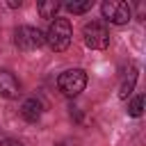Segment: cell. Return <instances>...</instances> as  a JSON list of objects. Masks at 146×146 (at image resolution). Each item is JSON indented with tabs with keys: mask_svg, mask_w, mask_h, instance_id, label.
<instances>
[{
	"mask_svg": "<svg viewBox=\"0 0 146 146\" xmlns=\"http://www.w3.org/2000/svg\"><path fill=\"white\" fill-rule=\"evenodd\" d=\"M36 9H39L41 18L52 21V18L57 16V11H59V2H55V0H46V2H39V5H36Z\"/></svg>",
	"mask_w": 146,
	"mask_h": 146,
	"instance_id": "cell-9",
	"label": "cell"
},
{
	"mask_svg": "<svg viewBox=\"0 0 146 146\" xmlns=\"http://www.w3.org/2000/svg\"><path fill=\"white\" fill-rule=\"evenodd\" d=\"M82 39H84L87 48H91V50H105L110 46V30L103 23H98V21H89L82 27Z\"/></svg>",
	"mask_w": 146,
	"mask_h": 146,
	"instance_id": "cell-3",
	"label": "cell"
},
{
	"mask_svg": "<svg viewBox=\"0 0 146 146\" xmlns=\"http://www.w3.org/2000/svg\"><path fill=\"white\" fill-rule=\"evenodd\" d=\"M141 110H144V96H135L132 103L128 105V114L137 119V116H141Z\"/></svg>",
	"mask_w": 146,
	"mask_h": 146,
	"instance_id": "cell-11",
	"label": "cell"
},
{
	"mask_svg": "<svg viewBox=\"0 0 146 146\" xmlns=\"http://www.w3.org/2000/svg\"><path fill=\"white\" fill-rule=\"evenodd\" d=\"M0 146H23L18 139H5V141H0Z\"/></svg>",
	"mask_w": 146,
	"mask_h": 146,
	"instance_id": "cell-12",
	"label": "cell"
},
{
	"mask_svg": "<svg viewBox=\"0 0 146 146\" xmlns=\"http://www.w3.org/2000/svg\"><path fill=\"white\" fill-rule=\"evenodd\" d=\"M41 114H43V103H41L39 98H27V100H23V105H21V116H23L25 121L36 123V121L41 119Z\"/></svg>",
	"mask_w": 146,
	"mask_h": 146,
	"instance_id": "cell-7",
	"label": "cell"
},
{
	"mask_svg": "<svg viewBox=\"0 0 146 146\" xmlns=\"http://www.w3.org/2000/svg\"><path fill=\"white\" fill-rule=\"evenodd\" d=\"M57 87H59V91L64 96H71L73 98V96H78V94L84 91V87H87V73L82 68H68V71L59 73Z\"/></svg>",
	"mask_w": 146,
	"mask_h": 146,
	"instance_id": "cell-2",
	"label": "cell"
},
{
	"mask_svg": "<svg viewBox=\"0 0 146 146\" xmlns=\"http://www.w3.org/2000/svg\"><path fill=\"white\" fill-rule=\"evenodd\" d=\"M43 39H46V43H48L50 50H55V52L66 50L71 46V39H73V30H71L68 18H55L50 23L48 32L43 34Z\"/></svg>",
	"mask_w": 146,
	"mask_h": 146,
	"instance_id": "cell-1",
	"label": "cell"
},
{
	"mask_svg": "<svg viewBox=\"0 0 146 146\" xmlns=\"http://www.w3.org/2000/svg\"><path fill=\"white\" fill-rule=\"evenodd\" d=\"M135 82H137V68L132 66L130 71H128V78L121 82V89H119V98H128L130 94H132V89H135Z\"/></svg>",
	"mask_w": 146,
	"mask_h": 146,
	"instance_id": "cell-8",
	"label": "cell"
},
{
	"mask_svg": "<svg viewBox=\"0 0 146 146\" xmlns=\"http://www.w3.org/2000/svg\"><path fill=\"white\" fill-rule=\"evenodd\" d=\"M18 94H21V82L16 80V75L9 71H0V96L7 100H14L18 98Z\"/></svg>",
	"mask_w": 146,
	"mask_h": 146,
	"instance_id": "cell-6",
	"label": "cell"
},
{
	"mask_svg": "<svg viewBox=\"0 0 146 146\" xmlns=\"http://www.w3.org/2000/svg\"><path fill=\"white\" fill-rule=\"evenodd\" d=\"M9 7H11V9H16V7H21V0H18V2H16V0H11V2H9Z\"/></svg>",
	"mask_w": 146,
	"mask_h": 146,
	"instance_id": "cell-13",
	"label": "cell"
},
{
	"mask_svg": "<svg viewBox=\"0 0 146 146\" xmlns=\"http://www.w3.org/2000/svg\"><path fill=\"white\" fill-rule=\"evenodd\" d=\"M94 7V0H82V2H66V9L71 11V14H84V11H89Z\"/></svg>",
	"mask_w": 146,
	"mask_h": 146,
	"instance_id": "cell-10",
	"label": "cell"
},
{
	"mask_svg": "<svg viewBox=\"0 0 146 146\" xmlns=\"http://www.w3.org/2000/svg\"><path fill=\"white\" fill-rule=\"evenodd\" d=\"M14 43H16V48H21V50H36V48H41V46L46 43V39H43V32H41L39 27L21 25V27H16V32H14Z\"/></svg>",
	"mask_w": 146,
	"mask_h": 146,
	"instance_id": "cell-5",
	"label": "cell"
},
{
	"mask_svg": "<svg viewBox=\"0 0 146 146\" xmlns=\"http://www.w3.org/2000/svg\"><path fill=\"white\" fill-rule=\"evenodd\" d=\"M100 11H103V18L110 21L112 25H128V21L132 18V9L123 0H105L100 5Z\"/></svg>",
	"mask_w": 146,
	"mask_h": 146,
	"instance_id": "cell-4",
	"label": "cell"
}]
</instances>
